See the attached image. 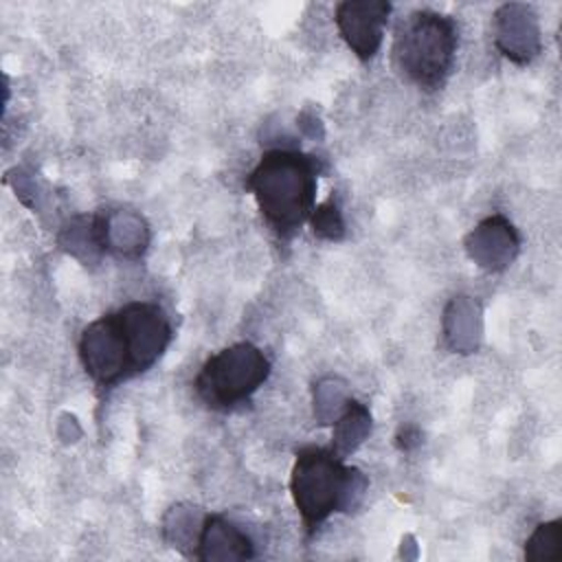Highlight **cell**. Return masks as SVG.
Segmentation results:
<instances>
[{
    "instance_id": "cell-1",
    "label": "cell",
    "mask_w": 562,
    "mask_h": 562,
    "mask_svg": "<svg viewBox=\"0 0 562 562\" xmlns=\"http://www.w3.org/2000/svg\"><path fill=\"white\" fill-rule=\"evenodd\" d=\"M173 340L167 312L154 301H130L83 327L79 360L99 389L149 371Z\"/></svg>"
},
{
    "instance_id": "cell-2",
    "label": "cell",
    "mask_w": 562,
    "mask_h": 562,
    "mask_svg": "<svg viewBox=\"0 0 562 562\" xmlns=\"http://www.w3.org/2000/svg\"><path fill=\"white\" fill-rule=\"evenodd\" d=\"M321 158L294 147H274L263 151L246 178L257 209L268 228L288 241L310 220L316 200Z\"/></svg>"
},
{
    "instance_id": "cell-3",
    "label": "cell",
    "mask_w": 562,
    "mask_h": 562,
    "mask_svg": "<svg viewBox=\"0 0 562 562\" xmlns=\"http://www.w3.org/2000/svg\"><path fill=\"white\" fill-rule=\"evenodd\" d=\"M367 487V476L358 468L347 465L331 448L305 446L294 457L290 494L307 536L331 514L358 507Z\"/></svg>"
},
{
    "instance_id": "cell-4",
    "label": "cell",
    "mask_w": 562,
    "mask_h": 562,
    "mask_svg": "<svg viewBox=\"0 0 562 562\" xmlns=\"http://www.w3.org/2000/svg\"><path fill=\"white\" fill-rule=\"evenodd\" d=\"M459 29L452 15L419 9L408 13L393 40L397 70L424 92L439 90L454 66Z\"/></svg>"
},
{
    "instance_id": "cell-5",
    "label": "cell",
    "mask_w": 562,
    "mask_h": 562,
    "mask_svg": "<svg viewBox=\"0 0 562 562\" xmlns=\"http://www.w3.org/2000/svg\"><path fill=\"white\" fill-rule=\"evenodd\" d=\"M270 360L252 342H237L209 356L193 386L198 397L213 411H233L246 404L268 380Z\"/></svg>"
},
{
    "instance_id": "cell-6",
    "label": "cell",
    "mask_w": 562,
    "mask_h": 562,
    "mask_svg": "<svg viewBox=\"0 0 562 562\" xmlns=\"http://www.w3.org/2000/svg\"><path fill=\"white\" fill-rule=\"evenodd\" d=\"M391 13L389 2L380 0H347L336 7L334 22L340 37L351 48V53L367 61L375 57L382 46L384 26Z\"/></svg>"
},
{
    "instance_id": "cell-7",
    "label": "cell",
    "mask_w": 562,
    "mask_h": 562,
    "mask_svg": "<svg viewBox=\"0 0 562 562\" xmlns=\"http://www.w3.org/2000/svg\"><path fill=\"white\" fill-rule=\"evenodd\" d=\"M193 555L198 560H250L255 558V544L248 533L220 514L204 516Z\"/></svg>"
},
{
    "instance_id": "cell-8",
    "label": "cell",
    "mask_w": 562,
    "mask_h": 562,
    "mask_svg": "<svg viewBox=\"0 0 562 562\" xmlns=\"http://www.w3.org/2000/svg\"><path fill=\"white\" fill-rule=\"evenodd\" d=\"M496 44L516 64L531 61L538 50V29L533 13L522 4H505L496 13Z\"/></svg>"
},
{
    "instance_id": "cell-9",
    "label": "cell",
    "mask_w": 562,
    "mask_h": 562,
    "mask_svg": "<svg viewBox=\"0 0 562 562\" xmlns=\"http://www.w3.org/2000/svg\"><path fill=\"white\" fill-rule=\"evenodd\" d=\"M369 430H371L369 408L356 400H347L345 411L334 428L331 450L345 459L349 452H353L362 443V439L369 435Z\"/></svg>"
},
{
    "instance_id": "cell-10",
    "label": "cell",
    "mask_w": 562,
    "mask_h": 562,
    "mask_svg": "<svg viewBox=\"0 0 562 562\" xmlns=\"http://www.w3.org/2000/svg\"><path fill=\"white\" fill-rule=\"evenodd\" d=\"M562 555V522H540L525 542L527 560H558Z\"/></svg>"
},
{
    "instance_id": "cell-11",
    "label": "cell",
    "mask_w": 562,
    "mask_h": 562,
    "mask_svg": "<svg viewBox=\"0 0 562 562\" xmlns=\"http://www.w3.org/2000/svg\"><path fill=\"white\" fill-rule=\"evenodd\" d=\"M310 224L314 228V235H318L323 239H329V241H338L345 235L342 213H340V206L334 198L314 206V211L310 215Z\"/></svg>"
}]
</instances>
